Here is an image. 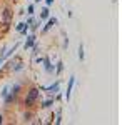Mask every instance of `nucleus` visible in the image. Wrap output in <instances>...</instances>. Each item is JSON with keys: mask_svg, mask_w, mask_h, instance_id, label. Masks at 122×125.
I'll return each mask as SVG.
<instances>
[{"mask_svg": "<svg viewBox=\"0 0 122 125\" xmlns=\"http://www.w3.org/2000/svg\"><path fill=\"white\" fill-rule=\"evenodd\" d=\"M38 97H40V90H38L37 87H32L27 94H25L24 100H22V105L25 107V108H32V107L37 104Z\"/></svg>", "mask_w": 122, "mask_h": 125, "instance_id": "nucleus-1", "label": "nucleus"}, {"mask_svg": "<svg viewBox=\"0 0 122 125\" xmlns=\"http://www.w3.org/2000/svg\"><path fill=\"white\" fill-rule=\"evenodd\" d=\"M60 85H62V80H57V82H54L52 85H49V87H40L38 90H40V92H50V94H59V92H60Z\"/></svg>", "mask_w": 122, "mask_h": 125, "instance_id": "nucleus-2", "label": "nucleus"}, {"mask_svg": "<svg viewBox=\"0 0 122 125\" xmlns=\"http://www.w3.org/2000/svg\"><path fill=\"white\" fill-rule=\"evenodd\" d=\"M42 65H44V70L47 72V73H54V68H55V65L52 63V60H50V57H42V62H40Z\"/></svg>", "mask_w": 122, "mask_h": 125, "instance_id": "nucleus-3", "label": "nucleus"}, {"mask_svg": "<svg viewBox=\"0 0 122 125\" xmlns=\"http://www.w3.org/2000/svg\"><path fill=\"white\" fill-rule=\"evenodd\" d=\"M57 23H59L57 17H49V19L45 20V25L42 27V33H47V32H49L50 29H52V27H55Z\"/></svg>", "mask_w": 122, "mask_h": 125, "instance_id": "nucleus-4", "label": "nucleus"}, {"mask_svg": "<svg viewBox=\"0 0 122 125\" xmlns=\"http://www.w3.org/2000/svg\"><path fill=\"white\" fill-rule=\"evenodd\" d=\"M74 85H75V75H70V78H69V83H67V88H65V100H67V102L70 100V95H72Z\"/></svg>", "mask_w": 122, "mask_h": 125, "instance_id": "nucleus-5", "label": "nucleus"}, {"mask_svg": "<svg viewBox=\"0 0 122 125\" xmlns=\"http://www.w3.org/2000/svg\"><path fill=\"white\" fill-rule=\"evenodd\" d=\"M35 42H37V35H35V33H30V35L27 37V40L24 42V50H25V52H28V50H30V47H32Z\"/></svg>", "mask_w": 122, "mask_h": 125, "instance_id": "nucleus-6", "label": "nucleus"}, {"mask_svg": "<svg viewBox=\"0 0 122 125\" xmlns=\"http://www.w3.org/2000/svg\"><path fill=\"white\" fill-rule=\"evenodd\" d=\"M19 47H20V43H15V45H13L12 48H9V50H5V53L2 55V58H3V60H9V58L12 57V55H13L15 52H17V48H19Z\"/></svg>", "mask_w": 122, "mask_h": 125, "instance_id": "nucleus-7", "label": "nucleus"}, {"mask_svg": "<svg viewBox=\"0 0 122 125\" xmlns=\"http://www.w3.org/2000/svg\"><path fill=\"white\" fill-rule=\"evenodd\" d=\"M12 15H13V13H12V9H9V7L3 9V12H2V22L9 23L10 20H12Z\"/></svg>", "mask_w": 122, "mask_h": 125, "instance_id": "nucleus-8", "label": "nucleus"}, {"mask_svg": "<svg viewBox=\"0 0 122 125\" xmlns=\"http://www.w3.org/2000/svg\"><path fill=\"white\" fill-rule=\"evenodd\" d=\"M20 90H22V83L20 82H17V83H13V85H10V94L15 97H19V94H20Z\"/></svg>", "mask_w": 122, "mask_h": 125, "instance_id": "nucleus-9", "label": "nucleus"}, {"mask_svg": "<svg viewBox=\"0 0 122 125\" xmlns=\"http://www.w3.org/2000/svg\"><path fill=\"white\" fill-rule=\"evenodd\" d=\"M32 118H34V112L27 108V110L22 114V122H24V124H27V122H32Z\"/></svg>", "mask_w": 122, "mask_h": 125, "instance_id": "nucleus-10", "label": "nucleus"}, {"mask_svg": "<svg viewBox=\"0 0 122 125\" xmlns=\"http://www.w3.org/2000/svg\"><path fill=\"white\" fill-rule=\"evenodd\" d=\"M49 17H50V9H49L47 5H45L44 9L40 10V20H42V22H45Z\"/></svg>", "mask_w": 122, "mask_h": 125, "instance_id": "nucleus-11", "label": "nucleus"}, {"mask_svg": "<svg viewBox=\"0 0 122 125\" xmlns=\"http://www.w3.org/2000/svg\"><path fill=\"white\" fill-rule=\"evenodd\" d=\"M64 62H62V60H59V62H57V65H55V68H54V73H55L57 77H59V75H62V72H64Z\"/></svg>", "mask_w": 122, "mask_h": 125, "instance_id": "nucleus-12", "label": "nucleus"}, {"mask_svg": "<svg viewBox=\"0 0 122 125\" xmlns=\"http://www.w3.org/2000/svg\"><path fill=\"white\" fill-rule=\"evenodd\" d=\"M54 104H55V98H54V97H50V98H47V100H44V102H42L40 108H50Z\"/></svg>", "mask_w": 122, "mask_h": 125, "instance_id": "nucleus-13", "label": "nucleus"}, {"mask_svg": "<svg viewBox=\"0 0 122 125\" xmlns=\"http://www.w3.org/2000/svg\"><path fill=\"white\" fill-rule=\"evenodd\" d=\"M79 60L84 62L85 60V52H84V43H79Z\"/></svg>", "mask_w": 122, "mask_h": 125, "instance_id": "nucleus-14", "label": "nucleus"}, {"mask_svg": "<svg viewBox=\"0 0 122 125\" xmlns=\"http://www.w3.org/2000/svg\"><path fill=\"white\" fill-rule=\"evenodd\" d=\"M40 25H42V20H34V23H32L28 29L32 30V32H35V30H38V27H40Z\"/></svg>", "mask_w": 122, "mask_h": 125, "instance_id": "nucleus-15", "label": "nucleus"}, {"mask_svg": "<svg viewBox=\"0 0 122 125\" xmlns=\"http://www.w3.org/2000/svg\"><path fill=\"white\" fill-rule=\"evenodd\" d=\"M25 13H28V15H34V13H35V3H34V2H32V3H28Z\"/></svg>", "mask_w": 122, "mask_h": 125, "instance_id": "nucleus-16", "label": "nucleus"}, {"mask_svg": "<svg viewBox=\"0 0 122 125\" xmlns=\"http://www.w3.org/2000/svg\"><path fill=\"white\" fill-rule=\"evenodd\" d=\"M55 124H57V125H60V124H62V110H60V108L57 110V115H55Z\"/></svg>", "mask_w": 122, "mask_h": 125, "instance_id": "nucleus-17", "label": "nucleus"}, {"mask_svg": "<svg viewBox=\"0 0 122 125\" xmlns=\"http://www.w3.org/2000/svg\"><path fill=\"white\" fill-rule=\"evenodd\" d=\"M9 92H10V85H5V87H3V88H2V92H0V97L3 98V97L7 95Z\"/></svg>", "mask_w": 122, "mask_h": 125, "instance_id": "nucleus-18", "label": "nucleus"}, {"mask_svg": "<svg viewBox=\"0 0 122 125\" xmlns=\"http://www.w3.org/2000/svg\"><path fill=\"white\" fill-rule=\"evenodd\" d=\"M25 27H28L27 23H25V22H20V23H17V25H15V30H17V32H20V30L25 29Z\"/></svg>", "mask_w": 122, "mask_h": 125, "instance_id": "nucleus-19", "label": "nucleus"}, {"mask_svg": "<svg viewBox=\"0 0 122 125\" xmlns=\"http://www.w3.org/2000/svg\"><path fill=\"white\" fill-rule=\"evenodd\" d=\"M67 47H69V37H64V45H62V48H64V50H67Z\"/></svg>", "mask_w": 122, "mask_h": 125, "instance_id": "nucleus-20", "label": "nucleus"}, {"mask_svg": "<svg viewBox=\"0 0 122 125\" xmlns=\"http://www.w3.org/2000/svg\"><path fill=\"white\" fill-rule=\"evenodd\" d=\"M34 20H35V19H34V17H32V15H28V19L25 20V23H27L28 27H30V25H32V23H34Z\"/></svg>", "mask_w": 122, "mask_h": 125, "instance_id": "nucleus-21", "label": "nucleus"}, {"mask_svg": "<svg viewBox=\"0 0 122 125\" xmlns=\"http://www.w3.org/2000/svg\"><path fill=\"white\" fill-rule=\"evenodd\" d=\"M54 2H55V0H45V5H47V7H50Z\"/></svg>", "mask_w": 122, "mask_h": 125, "instance_id": "nucleus-22", "label": "nucleus"}, {"mask_svg": "<svg viewBox=\"0 0 122 125\" xmlns=\"http://www.w3.org/2000/svg\"><path fill=\"white\" fill-rule=\"evenodd\" d=\"M3 122H5V117H3V115H2V114H0V125L3 124Z\"/></svg>", "mask_w": 122, "mask_h": 125, "instance_id": "nucleus-23", "label": "nucleus"}, {"mask_svg": "<svg viewBox=\"0 0 122 125\" xmlns=\"http://www.w3.org/2000/svg\"><path fill=\"white\" fill-rule=\"evenodd\" d=\"M3 62H5V60L2 58V55H0V67H2V63H3Z\"/></svg>", "mask_w": 122, "mask_h": 125, "instance_id": "nucleus-24", "label": "nucleus"}]
</instances>
